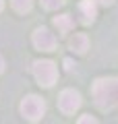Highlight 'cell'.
<instances>
[{
  "instance_id": "obj_1",
  "label": "cell",
  "mask_w": 118,
  "mask_h": 124,
  "mask_svg": "<svg viewBox=\"0 0 118 124\" xmlns=\"http://www.w3.org/2000/svg\"><path fill=\"white\" fill-rule=\"evenodd\" d=\"M93 99L97 108L110 110L118 106V79H97L93 83Z\"/></svg>"
},
{
  "instance_id": "obj_2",
  "label": "cell",
  "mask_w": 118,
  "mask_h": 124,
  "mask_svg": "<svg viewBox=\"0 0 118 124\" xmlns=\"http://www.w3.org/2000/svg\"><path fill=\"white\" fill-rule=\"evenodd\" d=\"M21 114L27 122H39L46 114V101L39 95H27L21 101Z\"/></svg>"
},
{
  "instance_id": "obj_3",
  "label": "cell",
  "mask_w": 118,
  "mask_h": 124,
  "mask_svg": "<svg viewBox=\"0 0 118 124\" xmlns=\"http://www.w3.org/2000/svg\"><path fill=\"white\" fill-rule=\"evenodd\" d=\"M33 77L42 87H52L58 79V68L52 60H35L33 62Z\"/></svg>"
},
{
  "instance_id": "obj_4",
  "label": "cell",
  "mask_w": 118,
  "mask_h": 124,
  "mask_svg": "<svg viewBox=\"0 0 118 124\" xmlns=\"http://www.w3.org/2000/svg\"><path fill=\"white\" fill-rule=\"evenodd\" d=\"M33 46L42 52H54L58 46V39L48 27H37L33 31Z\"/></svg>"
},
{
  "instance_id": "obj_5",
  "label": "cell",
  "mask_w": 118,
  "mask_h": 124,
  "mask_svg": "<svg viewBox=\"0 0 118 124\" xmlns=\"http://www.w3.org/2000/svg\"><path fill=\"white\" fill-rule=\"evenodd\" d=\"M58 108H60L62 114L70 116L81 108V95H79L75 89H64L60 93V97H58Z\"/></svg>"
},
{
  "instance_id": "obj_6",
  "label": "cell",
  "mask_w": 118,
  "mask_h": 124,
  "mask_svg": "<svg viewBox=\"0 0 118 124\" xmlns=\"http://www.w3.org/2000/svg\"><path fill=\"white\" fill-rule=\"evenodd\" d=\"M79 17H81V23H85V25L93 23L95 17H97V2L95 0H83V2H79Z\"/></svg>"
},
{
  "instance_id": "obj_7",
  "label": "cell",
  "mask_w": 118,
  "mask_h": 124,
  "mask_svg": "<svg viewBox=\"0 0 118 124\" xmlns=\"http://www.w3.org/2000/svg\"><path fill=\"white\" fill-rule=\"evenodd\" d=\"M68 46H70V50H73L75 54H85L89 50V37L85 35V33H75V35L70 37Z\"/></svg>"
},
{
  "instance_id": "obj_8",
  "label": "cell",
  "mask_w": 118,
  "mask_h": 124,
  "mask_svg": "<svg viewBox=\"0 0 118 124\" xmlns=\"http://www.w3.org/2000/svg\"><path fill=\"white\" fill-rule=\"evenodd\" d=\"M54 27H56L60 33H68L75 27V21H73L70 15H58V17H54Z\"/></svg>"
},
{
  "instance_id": "obj_9",
  "label": "cell",
  "mask_w": 118,
  "mask_h": 124,
  "mask_svg": "<svg viewBox=\"0 0 118 124\" xmlns=\"http://www.w3.org/2000/svg\"><path fill=\"white\" fill-rule=\"evenodd\" d=\"M10 4H13V8L17 10V13L25 15L31 10V6H33V0H10Z\"/></svg>"
},
{
  "instance_id": "obj_10",
  "label": "cell",
  "mask_w": 118,
  "mask_h": 124,
  "mask_svg": "<svg viewBox=\"0 0 118 124\" xmlns=\"http://www.w3.org/2000/svg\"><path fill=\"white\" fill-rule=\"evenodd\" d=\"M42 6L48 10H56L60 6H64V0H42Z\"/></svg>"
},
{
  "instance_id": "obj_11",
  "label": "cell",
  "mask_w": 118,
  "mask_h": 124,
  "mask_svg": "<svg viewBox=\"0 0 118 124\" xmlns=\"http://www.w3.org/2000/svg\"><path fill=\"white\" fill-rule=\"evenodd\" d=\"M77 124H100V122H97V118H93L91 114H83L81 118H79Z\"/></svg>"
},
{
  "instance_id": "obj_12",
  "label": "cell",
  "mask_w": 118,
  "mask_h": 124,
  "mask_svg": "<svg viewBox=\"0 0 118 124\" xmlns=\"http://www.w3.org/2000/svg\"><path fill=\"white\" fill-rule=\"evenodd\" d=\"M73 66H75V62L70 60V58H64V68L66 70H73Z\"/></svg>"
},
{
  "instance_id": "obj_13",
  "label": "cell",
  "mask_w": 118,
  "mask_h": 124,
  "mask_svg": "<svg viewBox=\"0 0 118 124\" xmlns=\"http://www.w3.org/2000/svg\"><path fill=\"white\" fill-rule=\"evenodd\" d=\"M97 4H101V6H110V4H114V0H95Z\"/></svg>"
},
{
  "instance_id": "obj_14",
  "label": "cell",
  "mask_w": 118,
  "mask_h": 124,
  "mask_svg": "<svg viewBox=\"0 0 118 124\" xmlns=\"http://www.w3.org/2000/svg\"><path fill=\"white\" fill-rule=\"evenodd\" d=\"M2 72H4V58L0 56V75H2Z\"/></svg>"
},
{
  "instance_id": "obj_15",
  "label": "cell",
  "mask_w": 118,
  "mask_h": 124,
  "mask_svg": "<svg viewBox=\"0 0 118 124\" xmlns=\"http://www.w3.org/2000/svg\"><path fill=\"white\" fill-rule=\"evenodd\" d=\"M2 8H4V0H0V13H2Z\"/></svg>"
}]
</instances>
